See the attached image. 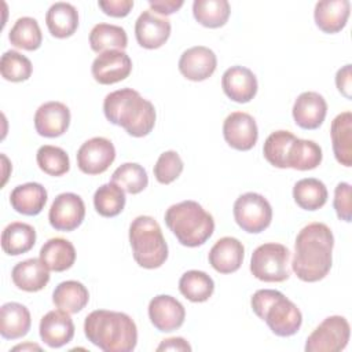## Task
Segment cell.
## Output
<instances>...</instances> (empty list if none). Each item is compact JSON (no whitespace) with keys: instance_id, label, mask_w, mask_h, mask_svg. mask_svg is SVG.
Wrapping results in <instances>:
<instances>
[{"instance_id":"cell-1","label":"cell","mask_w":352,"mask_h":352,"mask_svg":"<svg viewBox=\"0 0 352 352\" xmlns=\"http://www.w3.org/2000/svg\"><path fill=\"white\" fill-rule=\"evenodd\" d=\"M334 236L324 223H309L297 234L292 270L302 282L323 279L333 263Z\"/></svg>"},{"instance_id":"cell-2","label":"cell","mask_w":352,"mask_h":352,"mask_svg":"<svg viewBox=\"0 0 352 352\" xmlns=\"http://www.w3.org/2000/svg\"><path fill=\"white\" fill-rule=\"evenodd\" d=\"M84 334L104 352H131L138 344V327L124 312L95 309L84 320Z\"/></svg>"},{"instance_id":"cell-3","label":"cell","mask_w":352,"mask_h":352,"mask_svg":"<svg viewBox=\"0 0 352 352\" xmlns=\"http://www.w3.org/2000/svg\"><path fill=\"white\" fill-rule=\"evenodd\" d=\"M103 113L107 121L118 125L133 138L147 136L155 125L154 104L132 88H122L106 95Z\"/></svg>"},{"instance_id":"cell-4","label":"cell","mask_w":352,"mask_h":352,"mask_svg":"<svg viewBox=\"0 0 352 352\" xmlns=\"http://www.w3.org/2000/svg\"><path fill=\"white\" fill-rule=\"evenodd\" d=\"M165 224L187 248L204 245L214 231L213 216L191 199L169 206L165 212Z\"/></svg>"},{"instance_id":"cell-5","label":"cell","mask_w":352,"mask_h":352,"mask_svg":"<svg viewBox=\"0 0 352 352\" xmlns=\"http://www.w3.org/2000/svg\"><path fill=\"white\" fill-rule=\"evenodd\" d=\"M253 312L279 337L294 336L302 323L301 311L283 293L274 289H260L250 300Z\"/></svg>"},{"instance_id":"cell-6","label":"cell","mask_w":352,"mask_h":352,"mask_svg":"<svg viewBox=\"0 0 352 352\" xmlns=\"http://www.w3.org/2000/svg\"><path fill=\"white\" fill-rule=\"evenodd\" d=\"M129 242L138 265L154 270L168 258V245L160 224L151 216H138L129 226Z\"/></svg>"},{"instance_id":"cell-7","label":"cell","mask_w":352,"mask_h":352,"mask_svg":"<svg viewBox=\"0 0 352 352\" xmlns=\"http://www.w3.org/2000/svg\"><path fill=\"white\" fill-rule=\"evenodd\" d=\"M290 252L276 242H268L257 246L252 253L250 272L263 282H283L289 278Z\"/></svg>"},{"instance_id":"cell-8","label":"cell","mask_w":352,"mask_h":352,"mask_svg":"<svg viewBox=\"0 0 352 352\" xmlns=\"http://www.w3.org/2000/svg\"><path fill=\"white\" fill-rule=\"evenodd\" d=\"M234 219L246 232L258 234L270 227L272 208L267 198L257 192H245L234 202Z\"/></svg>"},{"instance_id":"cell-9","label":"cell","mask_w":352,"mask_h":352,"mask_svg":"<svg viewBox=\"0 0 352 352\" xmlns=\"http://www.w3.org/2000/svg\"><path fill=\"white\" fill-rule=\"evenodd\" d=\"M351 326L344 316H327L308 336L305 342L307 352H340L349 341Z\"/></svg>"},{"instance_id":"cell-10","label":"cell","mask_w":352,"mask_h":352,"mask_svg":"<svg viewBox=\"0 0 352 352\" xmlns=\"http://www.w3.org/2000/svg\"><path fill=\"white\" fill-rule=\"evenodd\" d=\"M116 160L114 144L102 136L84 142L77 151V166L85 175H100Z\"/></svg>"},{"instance_id":"cell-11","label":"cell","mask_w":352,"mask_h":352,"mask_svg":"<svg viewBox=\"0 0 352 352\" xmlns=\"http://www.w3.org/2000/svg\"><path fill=\"white\" fill-rule=\"evenodd\" d=\"M85 217V205L80 195L74 192H62L55 197L48 220L56 231H73L81 226Z\"/></svg>"},{"instance_id":"cell-12","label":"cell","mask_w":352,"mask_h":352,"mask_svg":"<svg viewBox=\"0 0 352 352\" xmlns=\"http://www.w3.org/2000/svg\"><path fill=\"white\" fill-rule=\"evenodd\" d=\"M96 82L110 85L125 80L132 72V60L122 50H109L99 54L91 66Z\"/></svg>"},{"instance_id":"cell-13","label":"cell","mask_w":352,"mask_h":352,"mask_svg":"<svg viewBox=\"0 0 352 352\" xmlns=\"http://www.w3.org/2000/svg\"><path fill=\"white\" fill-rule=\"evenodd\" d=\"M224 140L235 150L248 151L254 147L258 139V129L254 118L245 111H234L227 116L223 124Z\"/></svg>"},{"instance_id":"cell-14","label":"cell","mask_w":352,"mask_h":352,"mask_svg":"<svg viewBox=\"0 0 352 352\" xmlns=\"http://www.w3.org/2000/svg\"><path fill=\"white\" fill-rule=\"evenodd\" d=\"M148 318L158 331L169 333L182 327L186 319V309L175 297L158 294L148 302Z\"/></svg>"},{"instance_id":"cell-15","label":"cell","mask_w":352,"mask_h":352,"mask_svg":"<svg viewBox=\"0 0 352 352\" xmlns=\"http://www.w3.org/2000/svg\"><path fill=\"white\" fill-rule=\"evenodd\" d=\"M69 124L70 110L62 102H45L36 110L34 128L40 136L58 138L67 131Z\"/></svg>"},{"instance_id":"cell-16","label":"cell","mask_w":352,"mask_h":352,"mask_svg":"<svg viewBox=\"0 0 352 352\" xmlns=\"http://www.w3.org/2000/svg\"><path fill=\"white\" fill-rule=\"evenodd\" d=\"M135 36L140 47L147 50L160 48L170 36V22L155 15L151 10H146L135 22Z\"/></svg>"},{"instance_id":"cell-17","label":"cell","mask_w":352,"mask_h":352,"mask_svg":"<svg viewBox=\"0 0 352 352\" xmlns=\"http://www.w3.org/2000/svg\"><path fill=\"white\" fill-rule=\"evenodd\" d=\"M217 66L216 54L204 45L186 50L179 59V72L190 81H204L209 78Z\"/></svg>"},{"instance_id":"cell-18","label":"cell","mask_w":352,"mask_h":352,"mask_svg":"<svg viewBox=\"0 0 352 352\" xmlns=\"http://www.w3.org/2000/svg\"><path fill=\"white\" fill-rule=\"evenodd\" d=\"M38 333L40 338L50 348H60L73 340L74 323L70 314L58 308L47 312L41 318Z\"/></svg>"},{"instance_id":"cell-19","label":"cell","mask_w":352,"mask_h":352,"mask_svg":"<svg viewBox=\"0 0 352 352\" xmlns=\"http://www.w3.org/2000/svg\"><path fill=\"white\" fill-rule=\"evenodd\" d=\"M224 94L236 103H248L257 94V78L254 73L245 66H231L221 77Z\"/></svg>"},{"instance_id":"cell-20","label":"cell","mask_w":352,"mask_h":352,"mask_svg":"<svg viewBox=\"0 0 352 352\" xmlns=\"http://www.w3.org/2000/svg\"><path fill=\"white\" fill-rule=\"evenodd\" d=\"M294 122L302 129L319 128L327 114V103L324 98L314 91L302 92L293 104Z\"/></svg>"},{"instance_id":"cell-21","label":"cell","mask_w":352,"mask_h":352,"mask_svg":"<svg viewBox=\"0 0 352 352\" xmlns=\"http://www.w3.org/2000/svg\"><path fill=\"white\" fill-rule=\"evenodd\" d=\"M245 256L242 242L234 236L220 238L209 250V264L220 274H232L239 270Z\"/></svg>"},{"instance_id":"cell-22","label":"cell","mask_w":352,"mask_h":352,"mask_svg":"<svg viewBox=\"0 0 352 352\" xmlns=\"http://www.w3.org/2000/svg\"><path fill=\"white\" fill-rule=\"evenodd\" d=\"M14 285L29 293L40 292L50 282V270L38 258H28L14 265L11 271Z\"/></svg>"},{"instance_id":"cell-23","label":"cell","mask_w":352,"mask_h":352,"mask_svg":"<svg viewBox=\"0 0 352 352\" xmlns=\"http://www.w3.org/2000/svg\"><path fill=\"white\" fill-rule=\"evenodd\" d=\"M351 3L348 0H322L314 11L316 26L324 33L341 32L349 18Z\"/></svg>"},{"instance_id":"cell-24","label":"cell","mask_w":352,"mask_h":352,"mask_svg":"<svg viewBox=\"0 0 352 352\" xmlns=\"http://www.w3.org/2000/svg\"><path fill=\"white\" fill-rule=\"evenodd\" d=\"M32 326L29 309L21 302H6L0 308V334L6 340L25 337Z\"/></svg>"},{"instance_id":"cell-25","label":"cell","mask_w":352,"mask_h":352,"mask_svg":"<svg viewBox=\"0 0 352 352\" xmlns=\"http://www.w3.org/2000/svg\"><path fill=\"white\" fill-rule=\"evenodd\" d=\"M47 190L36 182L16 186L10 194L12 209L25 216L38 214L47 202Z\"/></svg>"},{"instance_id":"cell-26","label":"cell","mask_w":352,"mask_h":352,"mask_svg":"<svg viewBox=\"0 0 352 352\" xmlns=\"http://www.w3.org/2000/svg\"><path fill=\"white\" fill-rule=\"evenodd\" d=\"M333 151L336 160L349 168L352 165V113H340L330 126Z\"/></svg>"},{"instance_id":"cell-27","label":"cell","mask_w":352,"mask_h":352,"mask_svg":"<svg viewBox=\"0 0 352 352\" xmlns=\"http://www.w3.org/2000/svg\"><path fill=\"white\" fill-rule=\"evenodd\" d=\"M45 23L54 37H70L78 28V11L70 3H54L45 14Z\"/></svg>"},{"instance_id":"cell-28","label":"cell","mask_w":352,"mask_h":352,"mask_svg":"<svg viewBox=\"0 0 352 352\" xmlns=\"http://www.w3.org/2000/svg\"><path fill=\"white\" fill-rule=\"evenodd\" d=\"M40 260L50 271L63 272L76 261L74 245L63 238H51L41 246Z\"/></svg>"},{"instance_id":"cell-29","label":"cell","mask_w":352,"mask_h":352,"mask_svg":"<svg viewBox=\"0 0 352 352\" xmlns=\"http://www.w3.org/2000/svg\"><path fill=\"white\" fill-rule=\"evenodd\" d=\"M36 243V230L22 221L10 223L1 234V249L8 256H19L29 252Z\"/></svg>"},{"instance_id":"cell-30","label":"cell","mask_w":352,"mask_h":352,"mask_svg":"<svg viewBox=\"0 0 352 352\" xmlns=\"http://www.w3.org/2000/svg\"><path fill=\"white\" fill-rule=\"evenodd\" d=\"M89 301L88 289L78 280H65L60 282L54 293L52 302L56 308L66 311L67 314H77Z\"/></svg>"},{"instance_id":"cell-31","label":"cell","mask_w":352,"mask_h":352,"mask_svg":"<svg viewBox=\"0 0 352 352\" xmlns=\"http://www.w3.org/2000/svg\"><path fill=\"white\" fill-rule=\"evenodd\" d=\"M322 148L314 140L296 138L290 146L286 168L296 170H311L322 162Z\"/></svg>"},{"instance_id":"cell-32","label":"cell","mask_w":352,"mask_h":352,"mask_svg":"<svg viewBox=\"0 0 352 352\" xmlns=\"http://www.w3.org/2000/svg\"><path fill=\"white\" fill-rule=\"evenodd\" d=\"M293 198L304 210H318L327 202V188L315 177L298 180L293 187Z\"/></svg>"},{"instance_id":"cell-33","label":"cell","mask_w":352,"mask_h":352,"mask_svg":"<svg viewBox=\"0 0 352 352\" xmlns=\"http://www.w3.org/2000/svg\"><path fill=\"white\" fill-rule=\"evenodd\" d=\"M92 51L102 54L109 50H122L128 45V36L124 28L111 23H98L89 33Z\"/></svg>"},{"instance_id":"cell-34","label":"cell","mask_w":352,"mask_h":352,"mask_svg":"<svg viewBox=\"0 0 352 352\" xmlns=\"http://www.w3.org/2000/svg\"><path fill=\"white\" fill-rule=\"evenodd\" d=\"M179 290L187 300L192 302H204L212 297L214 282L206 272L190 270L180 276Z\"/></svg>"},{"instance_id":"cell-35","label":"cell","mask_w":352,"mask_h":352,"mask_svg":"<svg viewBox=\"0 0 352 352\" xmlns=\"http://www.w3.org/2000/svg\"><path fill=\"white\" fill-rule=\"evenodd\" d=\"M192 14L202 26L216 29L226 25L231 7L227 0H195L192 3Z\"/></svg>"},{"instance_id":"cell-36","label":"cell","mask_w":352,"mask_h":352,"mask_svg":"<svg viewBox=\"0 0 352 352\" xmlns=\"http://www.w3.org/2000/svg\"><path fill=\"white\" fill-rule=\"evenodd\" d=\"M8 40L16 48L36 51L43 43V34L38 22L32 16L18 18L8 33Z\"/></svg>"},{"instance_id":"cell-37","label":"cell","mask_w":352,"mask_h":352,"mask_svg":"<svg viewBox=\"0 0 352 352\" xmlns=\"http://www.w3.org/2000/svg\"><path fill=\"white\" fill-rule=\"evenodd\" d=\"M125 191L114 182L102 184L94 194V206L103 217L118 216L125 206Z\"/></svg>"},{"instance_id":"cell-38","label":"cell","mask_w":352,"mask_h":352,"mask_svg":"<svg viewBox=\"0 0 352 352\" xmlns=\"http://www.w3.org/2000/svg\"><path fill=\"white\" fill-rule=\"evenodd\" d=\"M111 182L118 184L125 192L139 194L147 187L148 176L142 165L136 162H125L113 172Z\"/></svg>"},{"instance_id":"cell-39","label":"cell","mask_w":352,"mask_h":352,"mask_svg":"<svg viewBox=\"0 0 352 352\" xmlns=\"http://www.w3.org/2000/svg\"><path fill=\"white\" fill-rule=\"evenodd\" d=\"M296 136L289 131H275L272 132L264 142L263 154L265 160L275 168L285 169L286 168V158L290 150L292 143L294 142Z\"/></svg>"},{"instance_id":"cell-40","label":"cell","mask_w":352,"mask_h":352,"mask_svg":"<svg viewBox=\"0 0 352 352\" xmlns=\"http://www.w3.org/2000/svg\"><path fill=\"white\" fill-rule=\"evenodd\" d=\"M38 168L50 176H62L70 169V160L67 153L56 146L44 144L36 153Z\"/></svg>"},{"instance_id":"cell-41","label":"cell","mask_w":352,"mask_h":352,"mask_svg":"<svg viewBox=\"0 0 352 352\" xmlns=\"http://www.w3.org/2000/svg\"><path fill=\"white\" fill-rule=\"evenodd\" d=\"M33 72V66L29 58L18 51L8 50L1 55L0 73L1 77L11 82L26 81Z\"/></svg>"},{"instance_id":"cell-42","label":"cell","mask_w":352,"mask_h":352,"mask_svg":"<svg viewBox=\"0 0 352 352\" xmlns=\"http://www.w3.org/2000/svg\"><path fill=\"white\" fill-rule=\"evenodd\" d=\"M183 168L184 165L180 155L176 151L169 150L158 157L154 165V176L158 183L170 184L182 175Z\"/></svg>"},{"instance_id":"cell-43","label":"cell","mask_w":352,"mask_h":352,"mask_svg":"<svg viewBox=\"0 0 352 352\" xmlns=\"http://www.w3.org/2000/svg\"><path fill=\"white\" fill-rule=\"evenodd\" d=\"M334 210L340 220L346 223L351 221L352 213V199H351V184L346 182H341L334 188V199H333Z\"/></svg>"},{"instance_id":"cell-44","label":"cell","mask_w":352,"mask_h":352,"mask_svg":"<svg viewBox=\"0 0 352 352\" xmlns=\"http://www.w3.org/2000/svg\"><path fill=\"white\" fill-rule=\"evenodd\" d=\"M98 6L106 15L114 18H124L131 12L133 7V0H99Z\"/></svg>"},{"instance_id":"cell-45","label":"cell","mask_w":352,"mask_h":352,"mask_svg":"<svg viewBox=\"0 0 352 352\" xmlns=\"http://www.w3.org/2000/svg\"><path fill=\"white\" fill-rule=\"evenodd\" d=\"M336 85L342 96L346 99H351V89H352V73H351V65L342 66L337 74H336Z\"/></svg>"},{"instance_id":"cell-46","label":"cell","mask_w":352,"mask_h":352,"mask_svg":"<svg viewBox=\"0 0 352 352\" xmlns=\"http://www.w3.org/2000/svg\"><path fill=\"white\" fill-rule=\"evenodd\" d=\"M183 0H148L151 11L160 15H170L183 7Z\"/></svg>"},{"instance_id":"cell-47","label":"cell","mask_w":352,"mask_h":352,"mask_svg":"<svg viewBox=\"0 0 352 352\" xmlns=\"http://www.w3.org/2000/svg\"><path fill=\"white\" fill-rule=\"evenodd\" d=\"M157 351H183V352H190L191 345L182 337H172L162 340L161 344L157 346Z\"/></svg>"},{"instance_id":"cell-48","label":"cell","mask_w":352,"mask_h":352,"mask_svg":"<svg viewBox=\"0 0 352 352\" xmlns=\"http://www.w3.org/2000/svg\"><path fill=\"white\" fill-rule=\"evenodd\" d=\"M25 351V349H36V351H41V348L37 345V344H22V345H15L12 348V351Z\"/></svg>"}]
</instances>
